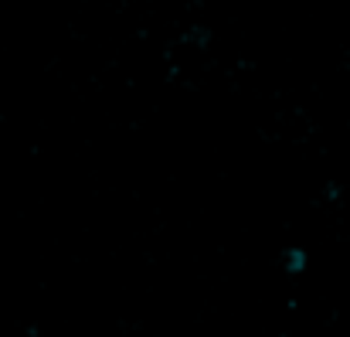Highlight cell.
Returning <instances> with one entry per match:
<instances>
[{
	"mask_svg": "<svg viewBox=\"0 0 350 337\" xmlns=\"http://www.w3.org/2000/svg\"><path fill=\"white\" fill-rule=\"evenodd\" d=\"M286 259H289V262H286V269H293V273H296V269H303V259H306V255H303L299 249H293Z\"/></svg>",
	"mask_w": 350,
	"mask_h": 337,
	"instance_id": "obj_1",
	"label": "cell"
}]
</instances>
